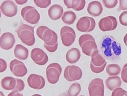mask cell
<instances>
[{
	"mask_svg": "<svg viewBox=\"0 0 127 96\" xmlns=\"http://www.w3.org/2000/svg\"><path fill=\"white\" fill-rule=\"evenodd\" d=\"M64 2L67 8H72L76 11H81L86 5L84 0H64Z\"/></svg>",
	"mask_w": 127,
	"mask_h": 96,
	"instance_id": "cell-19",
	"label": "cell"
},
{
	"mask_svg": "<svg viewBox=\"0 0 127 96\" xmlns=\"http://www.w3.org/2000/svg\"><path fill=\"white\" fill-rule=\"evenodd\" d=\"M103 7L100 2L95 1L90 2L88 6L87 11L93 16H98L103 11Z\"/></svg>",
	"mask_w": 127,
	"mask_h": 96,
	"instance_id": "cell-17",
	"label": "cell"
},
{
	"mask_svg": "<svg viewBox=\"0 0 127 96\" xmlns=\"http://www.w3.org/2000/svg\"><path fill=\"white\" fill-rule=\"evenodd\" d=\"M121 67L116 64H111L108 65L106 68V73L109 76H116L119 75L121 72Z\"/></svg>",
	"mask_w": 127,
	"mask_h": 96,
	"instance_id": "cell-25",
	"label": "cell"
},
{
	"mask_svg": "<svg viewBox=\"0 0 127 96\" xmlns=\"http://www.w3.org/2000/svg\"><path fill=\"white\" fill-rule=\"evenodd\" d=\"M21 15L27 22L35 25L37 24L40 18V15L35 8L31 6L24 7L21 10Z\"/></svg>",
	"mask_w": 127,
	"mask_h": 96,
	"instance_id": "cell-4",
	"label": "cell"
},
{
	"mask_svg": "<svg viewBox=\"0 0 127 96\" xmlns=\"http://www.w3.org/2000/svg\"><path fill=\"white\" fill-rule=\"evenodd\" d=\"M37 36L44 41L45 49L50 53L55 52L58 47V35L53 31L45 26H39L36 30Z\"/></svg>",
	"mask_w": 127,
	"mask_h": 96,
	"instance_id": "cell-1",
	"label": "cell"
},
{
	"mask_svg": "<svg viewBox=\"0 0 127 96\" xmlns=\"http://www.w3.org/2000/svg\"><path fill=\"white\" fill-rule=\"evenodd\" d=\"M60 35L62 44L66 46H71L75 41L76 33L74 29L70 27L64 26L60 31Z\"/></svg>",
	"mask_w": 127,
	"mask_h": 96,
	"instance_id": "cell-7",
	"label": "cell"
},
{
	"mask_svg": "<svg viewBox=\"0 0 127 96\" xmlns=\"http://www.w3.org/2000/svg\"><path fill=\"white\" fill-rule=\"evenodd\" d=\"M17 84L16 78L12 77H6L3 78L1 81L2 88L5 90L14 91Z\"/></svg>",
	"mask_w": 127,
	"mask_h": 96,
	"instance_id": "cell-22",
	"label": "cell"
},
{
	"mask_svg": "<svg viewBox=\"0 0 127 96\" xmlns=\"http://www.w3.org/2000/svg\"><path fill=\"white\" fill-rule=\"evenodd\" d=\"M120 23L121 25L127 26V11L123 12L119 16Z\"/></svg>",
	"mask_w": 127,
	"mask_h": 96,
	"instance_id": "cell-30",
	"label": "cell"
},
{
	"mask_svg": "<svg viewBox=\"0 0 127 96\" xmlns=\"http://www.w3.org/2000/svg\"><path fill=\"white\" fill-rule=\"evenodd\" d=\"M98 25L100 29L103 32L113 31L118 26V21L114 16H108L101 18Z\"/></svg>",
	"mask_w": 127,
	"mask_h": 96,
	"instance_id": "cell-11",
	"label": "cell"
},
{
	"mask_svg": "<svg viewBox=\"0 0 127 96\" xmlns=\"http://www.w3.org/2000/svg\"><path fill=\"white\" fill-rule=\"evenodd\" d=\"M16 80H17V84L14 91H17L18 92H20L22 91H23L25 88V83L24 81L22 79L16 78Z\"/></svg>",
	"mask_w": 127,
	"mask_h": 96,
	"instance_id": "cell-31",
	"label": "cell"
},
{
	"mask_svg": "<svg viewBox=\"0 0 127 96\" xmlns=\"http://www.w3.org/2000/svg\"><path fill=\"white\" fill-rule=\"evenodd\" d=\"M64 9L63 7L59 4H54L51 6L48 10L49 17L52 20H58L60 19L63 15Z\"/></svg>",
	"mask_w": 127,
	"mask_h": 96,
	"instance_id": "cell-18",
	"label": "cell"
},
{
	"mask_svg": "<svg viewBox=\"0 0 127 96\" xmlns=\"http://www.w3.org/2000/svg\"><path fill=\"white\" fill-rule=\"evenodd\" d=\"M27 0H26V1H15V2L17 3V4H25V3H27Z\"/></svg>",
	"mask_w": 127,
	"mask_h": 96,
	"instance_id": "cell-36",
	"label": "cell"
},
{
	"mask_svg": "<svg viewBox=\"0 0 127 96\" xmlns=\"http://www.w3.org/2000/svg\"><path fill=\"white\" fill-rule=\"evenodd\" d=\"M0 63H1V67H0V72L2 73L4 72L7 67V62L2 58L0 59Z\"/></svg>",
	"mask_w": 127,
	"mask_h": 96,
	"instance_id": "cell-34",
	"label": "cell"
},
{
	"mask_svg": "<svg viewBox=\"0 0 127 96\" xmlns=\"http://www.w3.org/2000/svg\"><path fill=\"white\" fill-rule=\"evenodd\" d=\"M104 6L109 9L114 8L118 3V0H103Z\"/></svg>",
	"mask_w": 127,
	"mask_h": 96,
	"instance_id": "cell-28",
	"label": "cell"
},
{
	"mask_svg": "<svg viewBox=\"0 0 127 96\" xmlns=\"http://www.w3.org/2000/svg\"><path fill=\"white\" fill-rule=\"evenodd\" d=\"M111 96H127V92L121 88H119L113 91Z\"/></svg>",
	"mask_w": 127,
	"mask_h": 96,
	"instance_id": "cell-29",
	"label": "cell"
},
{
	"mask_svg": "<svg viewBox=\"0 0 127 96\" xmlns=\"http://www.w3.org/2000/svg\"><path fill=\"white\" fill-rule=\"evenodd\" d=\"M88 91L90 96H104V85L101 78H95L89 85Z\"/></svg>",
	"mask_w": 127,
	"mask_h": 96,
	"instance_id": "cell-9",
	"label": "cell"
},
{
	"mask_svg": "<svg viewBox=\"0 0 127 96\" xmlns=\"http://www.w3.org/2000/svg\"><path fill=\"white\" fill-rule=\"evenodd\" d=\"M121 77L123 81L127 83V63L124 66L121 72Z\"/></svg>",
	"mask_w": 127,
	"mask_h": 96,
	"instance_id": "cell-32",
	"label": "cell"
},
{
	"mask_svg": "<svg viewBox=\"0 0 127 96\" xmlns=\"http://www.w3.org/2000/svg\"><path fill=\"white\" fill-rule=\"evenodd\" d=\"M124 41L125 44L127 47V33L125 35V36L124 38Z\"/></svg>",
	"mask_w": 127,
	"mask_h": 96,
	"instance_id": "cell-37",
	"label": "cell"
},
{
	"mask_svg": "<svg viewBox=\"0 0 127 96\" xmlns=\"http://www.w3.org/2000/svg\"><path fill=\"white\" fill-rule=\"evenodd\" d=\"M10 69L14 76L22 77L28 73V69L24 62L14 59L10 63Z\"/></svg>",
	"mask_w": 127,
	"mask_h": 96,
	"instance_id": "cell-12",
	"label": "cell"
},
{
	"mask_svg": "<svg viewBox=\"0 0 127 96\" xmlns=\"http://www.w3.org/2000/svg\"><path fill=\"white\" fill-rule=\"evenodd\" d=\"M14 54L15 57L18 59L25 60L29 56V51L27 48L22 45H17L14 49Z\"/></svg>",
	"mask_w": 127,
	"mask_h": 96,
	"instance_id": "cell-23",
	"label": "cell"
},
{
	"mask_svg": "<svg viewBox=\"0 0 127 96\" xmlns=\"http://www.w3.org/2000/svg\"><path fill=\"white\" fill-rule=\"evenodd\" d=\"M105 85L108 90L113 91L121 87L122 80L119 76H110L106 80Z\"/></svg>",
	"mask_w": 127,
	"mask_h": 96,
	"instance_id": "cell-20",
	"label": "cell"
},
{
	"mask_svg": "<svg viewBox=\"0 0 127 96\" xmlns=\"http://www.w3.org/2000/svg\"><path fill=\"white\" fill-rule=\"evenodd\" d=\"M7 96H24V95L22 94L19 93L17 91H13L9 93Z\"/></svg>",
	"mask_w": 127,
	"mask_h": 96,
	"instance_id": "cell-35",
	"label": "cell"
},
{
	"mask_svg": "<svg viewBox=\"0 0 127 96\" xmlns=\"http://www.w3.org/2000/svg\"><path fill=\"white\" fill-rule=\"evenodd\" d=\"M76 17L75 13L70 10L64 13L62 17V20L65 24L70 25L74 23Z\"/></svg>",
	"mask_w": 127,
	"mask_h": 96,
	"instance_id": "cell-24",
	"label": "cell"
},
{
	"mask_svg": "<svg viewBox=\"0 0 127 96\" xmlns=\"http://www.w3.org/2000/svg\"><path fill=\"white\" fill-rule=\"evenodd\" d=\"M34 29V27L21 23L15 32L23 43L28 46H32L35 43Z\"/></svg>",
	"mask_w": 127,
	"mask_h": 96,
	"instance_id": "cell-2",
	"label": "cell"
},
{
	"mask_svg": "<svg viewBox=\"0 0 127 96\" xmlns=\"http://www.w3.org/2000/svg\"><path fill=\"white\" fill-rule=\"evenodd\" d=\"M42 96L40 95H39V94H35V95H33V96Z\"/></svg>",
	"mask_w": 127,
	"mask_h": 96,
	"instance_id": "cell-39",
	"label": "cell"
},
{
	"mask_svg": "<svg viewBox=\"0 0 127 96\" xmlns=\"http://www.w3.org/2000/svg\"><path fill=\"white\" fill-rule=\"evenodd\" d=\"M31 57L37 65L44 66L48 61V57L46 53L40 48H34L31 51Z\"/></svg>",
	"mask_w": 127,
	"mask_h": 96,
	"instance_id": "cell-13",
	"label": "cell"
},
{
	"mask_svg": "<svg viewBox=\"0 0 127 96\" xmlns=\"http://www.w3.org/2000/svg\"><path fill=\"white\" fill-rule=\"evenodd\" d=\"M62 72V68L59 63H50L46 70V77L48 82L52 84L57 83L59 80Z\"/></svg>",
	"mask_w": 127,
	"mask_h": 96,
	"instance_id": "cell-6",
	"label": "cell"
},
{
	"mask_svg": "<svg viewBox=\"0 0 127 96\" xmlns=\"http://www.w3.org/2000/svg\"><path fill=\"white\" fill-rule=\"evenodd\" d=\"M82 96V95H81V96Z\"/></svg>",
	"mask_w": 127,
	"mask_h": 96,
	"instance_id": "cell-40",
	"label": "cell"
},
{
	"mask_svg": "<svg viewBox=\"0 0 127 96\" xmlns=\"http://www.w3.org/2000/svg\"><path fill=\"white\" fill-rule=\"evenodd\" d=\"M58 96H68V95H67L66 93H62V94H60V95H58Z\"/></svg>",
	"mask_w": 127,
	"mask_h": 96,
	"instance_id": "cell-38",
	"label": "cell"
},
{
	"mask_svg": "<svg viewBox=\"0 0 127 96\" xmlns=\"http://www.w3.org/2000/svg\"><path fill=\"white\" fill-rule=\"evenodd\" d=\"M82 76V72L80 68L76 66H68L66 67L64 73V78L68 81L80 80Z\"/></svg>",
	"mask_w": 127,
	"mask_h": 96,
	"instance_id": "cell-10",
	"label": "cell"
},
{
	"mask_svg": "<svg viewBox=\"0 0 127 96\" xmlns=\"http://www.w3.org/2000/svg\"><path fill=\"white\" fill-rule=\"evenodd\" d=\"M96 27L95 19L89 16H83L79 18L76 24V28L80 32H87L93 31Z\"/></svg>",
	"mask_w": 127,
	"mask_h": 96,
	"instance_id": "cell-8",
	"label": "cell"
},
{
	"mask_svg": "<svg viewBox=\"0 0 127 96\" xmlns=\"http://www.w3.org/2000/svg\"><path fill=\"white\" fill-rule=\"evenodd\" d=\"M34 2L38 7L45 8L51 4V1L50 0H34Z\"/></svg>",
	"mask_w": 127,
	"mask_h": 96,
	"instance_id": "cell-27",
	"label": "cell"
},
{
	"mask_svg": "<svg viewBox=\"0 0 127 96\" xmlns=\"http://www.w3.org/2000/svg\"><path fill=\"white\" fill-rule=\"evenodd\" d=\"M81 57V53L77 48H73L70 49L66 55V58L68 62L73 64L77 62Z\"/></svg>",
	"mask_w": 127,
	"mask_h": 96,
	"instance_id": "cell-21",
	"label": "cell"
},
{
	"mask_svg": "<svg viewBox=\"0 0 127 96\" xmlns=\"http://www.w3.org/2000/svg\"><path fill=\"white\" fill-rule=\"evenodd\" d=\"M81 91V86L79 83L75 82L70 87L68 93V96H77Z\"/></svg>",
	"mask_w": 127,
	"mask_h": 96,
	"instance_id": "cell-26",
	"label": "cell"
},
{
	"mask_svg": "<svg viewBox=\"0 0 127 96\" xmlns=\"http://www.w3.org/2000/svg\"><path fill=\"white\" fill-rule=\"evenodd\" d=\"M27 82L31 88L38 90L43 89L45 85L44 78L41 75L34 74H31L28 77Z\"/></svg>",
	"mask_w": 127,
	"mask_h": 96,
	"instance_id": "cell-14",
	"label": "cell"
},
{
	"mask_svg": "<svg viewBox=\"0 0 127 96\" xmlns=\"http://www.w3.org/2000/svg\"><path fill=\"white\" fill-rule=\"evenodd\" d=\"M79 45L82 52L89 56H92L93 53L98 50L95 38L90 34H83L78 39Z\"/></svg>",
	"mask_w": 127,
	"mask_h": 96,
	"instance_id": "cell-3",
	"label": "cell"
},
{
	"mask_svg": "<svg viewBox=\"0 0 127 96\" xmlns=\"http://www.w3.org/2000/svg\"><path fill=\"white\" fill-rule=\"evenodd\" d=\"M91 57L90 68L92 71L97 74L102 72L107 65L105 58L100 54L98 50L95 52Z\"/></svg>",
	"mask_w": 127,
	"mask_h": 96,
	"instance_id": "cell-5",
	"label": "cell"
},
{
	"mask_svg": "<svg viewBox=\"0 0 127 96\" xmlns=\"http://www.w3.org/2000/svg\"><path fill=\"white\" fill-rule=\"evenodd\" d=\"M15 43L14 36L10 32L3 33L0 38V47L4 50H8L13 48Z\"/></svg>",
	"mask_w": 127,
	"mask_h": 96,
	"instance_id": "cell-16",
	"label": "cell"
},
{
	"mask_svg": "<svg viewBox=\"0 0 127 96\" xmlns=\"http://www.w3.org/2000/svg\"><path fill=\"white\" fill-rule=\"evenodd\" d=\"M118 10V11L127 10V0H120V6Z\"/></svg>",
	"mask_w": 127,
	"mask_h": 96,
	"instance_id": "cell-33",
	"label": "cell"
},
{
	"mask_svg": "<svg viewBox=\"0 0 127 96\" xmlns=\"http://www.w3.org/2000/svg\"><path fill=\"white\" fill-rule=\"evenodd\" d=\"M2 13L8 17H13L17 14V6L12 1H4L0 7Z\"/></svg>",
	"mask_w": 127,
	"mask_h": 96,
	"instance_id": "cell-15",
	"label": "cell"
}]
</instances>
